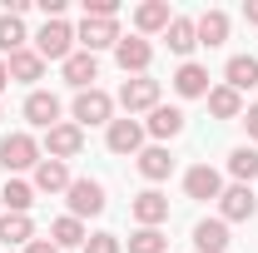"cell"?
Returning <instances> with one entry per match:
<instances>
[{
  "label": "cell",
  "instance_id": "obj_35",
  "mask_svg": "<svg viewBox=\"0 0 258 253\" xmlns=\"http://www.w3.org/2000/svg\"><path fill=\"white\" fill-rule=\"evenodd\" d=\"M25 253H60V248H55L50 238H30V243H25Z\"/></svg>",
  "mask_w": 258,
  "mask_h": 253
},
{
  "label": "cell",
  "instance_id": "obj_33",
  "mask_svg": "<svg viewBox=\"0 0 258 253\" xmlns=\"http://www.w3.org/2000/svg\"><path fill=\"white\" fill-rule=\"evenodd\" d=\"M119 0H85V20H114Z\"/></svg>",
  "mask_w": 258,
  "mask_h": 253
},
{
  "label": "cell",
  "instance_id": "obj_14",
  "mask_svg": "<svg viewBox=\"0 0 258 253\" xmlns=\"http://www.w3.org/2000/svg\"><path fill=\"white\" fill-rule=\"evenodd\" d=\"M209 70L204 65H194V60H184L179 70H174V95H184V99H209Z\"/></svg>",
  "mask_w": 258,
  "mask_h": 253
},
{
  "label": "cell",
  "instance_id": "obj_28",
  "mask_svg": "<svg viewBox=\"0 0 258 253\" xmlns=\"http://www.w3.org/2000/svg\"><path fill=\"white\" fill-rule=\"evenodd\" d=\"M0 204H5V214H30V204H35V184H25V179H5Z\"/></svg>",
  "mask_w": 258,
  "mask_h": 253
},
{
  "label": "cell",
  "instance_id": "obj_16",
  "mask_svg": "<svg viewBox=\"0 0 258 253\" xmlns=\"http://www.w3.org/2000/svg\"><path fill=\"white\" fill-rule=\"evenodd\" d=\"M134 219H139V228H159V223L169 219V199H164L159 189L134 194Z\"/></svg>",
  "mask_w": 258,
  "mask_h": 253
},
{
  "label": "cell",
  "instance_id": "obj_2",
  "mask_svg": "<svg viewBox=\"0 0 258 253\" xmlns=\"http://www.w3.org/2000/svg\"><path fill=\"white\" fill-rule=\"evenodd\" d=\"M35 55H40V60L50 65V60H70V55H75V30H70V25H64V20H45V25H40V35H35Z\"/></svg>",
  "mask_w": 258,
  "mask_h": 253
},
{
  "label": "cell",
  "instance_id": "obj_31",
  "mask_svg": "<svg viewBox=\"0 0 258 253\" xmlns=\"http://www.w3.org/2000/svg\"><path fill=\"white\" fill-rule=\"evenodd\" d=\"M129 253H169V238L159 228H139V233H129Z\"/></svg>",
  "mask_w": 258,
  "mask_h": 253
},
{
  "label": "cell",
  "instance_id": "obj_26",
  "mask_svg": "<svg viewBox=\"0 0 258 253\" xmlns=\"http://www.w3.org/2000/svg\"><path fill=\"white\" fill-rule=\"evenodd\" d=\"M85 238H90L85 223L70 219V214H60V219L50 223V243H55V248H85Z\"/></svg>",
  "mask_w": 258,
  "mask_h": 253
},
{
  "label": "cell",
  "instance_id": "obj_25",
  "mask_svg": "<svg viewBox=\"0 0 258 253\" xmlns=\"http://www.w3.org/2000/svg\"><path fill=\"white\" fill-rule=\"evenodd\" d=\"M194 30H199V45L214 50V45H224V40H228V15H224V10H204V15L194 20Z\"/></svg>",
  "mask_w": 258,
  "mask_h": 253
},
{
  "label": "cell",
  "instance_id": "obj_15",
  "mask_svg": "<svg viewBox=\"0 0 258 253\" xmlns=\"http://www.w3.org/2000/svg\"><path fill=\"white\" fill-rule=\"evenodd\" d=\"M30 184H35V194H64V189H70V164H60V159H40Z\"/></svg>",
  "mask_w": 258,
  "mask_h": 253
},
{
  "label": "cell",
  "instance_id": "obj_1",
  "mask_svg": "<svg viewBox=\"0 0 258 253\" xmlns=\"http://www.w3.org/2000/svg\"><path fill=\"white\" fill-rule=\"evenodd\" d=\"M64 204H70V219H95L104 214V184L99 179H70V189H64Z\"/></svg>",
  "mask_w": 258,
  "mask_h": 253
},
{
  "label": "cell",
  "instance_id": "obj_8",
  "mask_svg": "<svg viewBox=\"0 0 258 253\" xmlns=\"http://www.w3.org/2000/svg\"><path fill=\"white\" fill-rule=\"evenodd\" d=\"M258 214V199L248 184H228L224 194H219V219L224 223H243V219H253Z\"/></svg>",
  "mask_w": 258,
  "mask_h": 253
},
{
  "label": "cell",
  "instance_id": "obj_36",
  "mask_svg": "<svg viewBox=\"0 0 258 253\" xmlns=\"http://www.w3.org/2000/svg\"><path fill=\"white\" fill-rule=\"evenodd\" d=\"M243 20H248V25H258V0H248V5H243Z\"/></svg>",
  "mask_w": 258,
  "mask_h": 253
},
{
  "label": "cell",
  "instance_id": "obj_24",
  "mask_svg": "<svg viewBox=\"0 0 258 253\" xmlns=\"http://www.w3.org/2000/svg\"><path fill=\"white\" fill-rule=\"evenodd\" d=\"M5 70H10V80H20V85H35V80L45 75V60H40L30 45H25V50H15V55L5 60Z\"/></svg>",
  "mask_w": 258,
  "mask_h": 253
},
{
  "label": "cell",
  "instance_id": "obj_34",
  "mask_svg": "<svg viewBox=\"0 0 258 253\" xmlns=\"http://www.w3.org/2000/svg\"><path fill=\"white\" fill-rule=\"evenodd\" d=\"M243 124H248V139H258V104L243 109Z\"/></svg>",
  "mask_w": 258,
  "mask_h": 253
},
{
  "label": "cell",
  "instance_id": "obj_30",
  "mask_svg": "<svg viewBox=\"0 0 258 253\" xmlns=\"http://www.w3.org/2000/svg\"><path fill=\"white\" fill-rule=\"evenodd\" d=\"M228 174H233L238 184H253V179H258V149H248V144H238V149L228 154Z\"/></svg>",
  "mask_w": 258,
  "mask_h": 253
},
{
  "label": "cell",
  "instance_id": "obj_9",
  "mask_svg": "<svg viewBox=\"0 0 258 253\" xmlns=\"http://www.w3.org/2000/svg\"><path fill=\"white\" fill-rule=\"evenodd\" d=\"M80 149H85V129H80V124H64V119H60L55 129H45V154H50V159L64 164V159H75Z\"/></svg>",
  "mask_w": 258,
  "mask_h": 253
},
{
  "label": "cell",
  "instance_id": "obj_17",
  "mask_svg": "<svg viewBox=\"0 0 258 253\" xmlns=\"http://www.w3.org/2000/svg\"><path fill=\"white\" fill-rule=\"evenodd\" d=\"M134 164H139V174H144L149 184H159V179H169V174H174V154H169L164 144H149V149H139V154H134Z\"/></svg>",
  "mask_w": 258,
  "mask_h": 253
},
{
  "label": "cell",
  "instance_id": "obj_20",
  "mask_svg": "<svg viewBox=\"0 0 258 253\" xmlns=\"http://www.w3.org/2000/svg\"><path fill=\"white\" fill-rule=\"evenodd\" d=\"M194 248L199 253H224L228 248V223L224 219H199L194 223Z\"/></svg>",
  "mask_w": 258,
  "mask_h": 253
},
{
  "label": "cell",
  "instance_id": "obj_18",
  "mask_svg": "<svg viewBox=\"0 0 258 253\" xmlns=\"http://www.w3.org/2000/svg\"><path fill=\"white\" fill-rule=\"evenodd\" d=\"M169 20H174L169 0H144V5L134 10V30H139V35H159V30H169Z\"/></svg>",
  "mask_w": 258,
  "mask_h": 253
},
{
  "label": "cell",
  "instance_id": "obj_4",
  "mask_svg": "<svg viewBox=\"0 0 258 253\" xmlns=\"http://www.w3.org/2000/svg\"><path fill=\"white\" fill-rule=\"evenodd\" d=\"M0 164H5V174L35 169V164H40V139H35V134H5V139H0Z\"/></svg>",
  "mask_w": 258,
  "mask_h": 253
},
{
  "label": "cell",
  "instance_id": "obj_3",
  "mask_svg": "<svg viewBox=\"0 0 258 253\" xmlns=\"http://www.w3.org/2000/svg\"><path fill=\"white\" fill-rule=\"evenodd\" d=\"M119 104H124V114H149V109H159V80H149V75H129L124 85H119Z\"/></svg>",
  "mask_w": 258,
  "mask_h": 253
},
{
  "label": "cell",
  "instance_id": "obj_22",
  "mask_svg": "<svg viewBox=\"0 0 258 253\" xmlns=\"http://www.w3.org/2000/svg\"><path fill=\"white\" fill-rule=\"evenodd\" d=\"M209 114L214 119H243V95L228 90V85H214L209 90Z\"/></svg>",
  "mask_w": 258,
  "mask_h": 253
},
{
  "label": "cell",
  "instance_id": "obj_7",
  "mask_svg": "<svg viewBox=\"0 0 258 253\" xmlns=\"http://www.w3.org/2000/svg\"><path fill=\"white\" fill-rule=\"evenodd\" d=\"M104 144H109V154H139V149H144V124H139V119H109V129H104Z\"/></svg>",
  "mask_w": 258,
  "mask_h": 253
},
{
  "label": "cell",
  "instance_id": "obj_10",
  "mask_svg": "<svg viewBox=\"0 0 258 253\" xmlns=\"http://www.w3.org/2000/svg\"><path fill=\"white\" fill-rule=\"evenodd\" d=\"M75 40H80L85 55H95V50H114V45H119V25H114V20H80Z\"/></svg>",
  "mask_w": 258,
  "mask_h": 253
},
{
  "label": "cell",
  "instance_id": "obj_23",
  "mask_svg": "<svg viewBox=\"0 0 258 253\" xmlns=\"http://www.w3.org/2000/svg\"><path fill=\"white\" fill-rule=\"evenodd\" d=\"M224 75H228V80H224L228 90L243 95V90H253V85H258V60H253V55H233V60L224 65Z\"/></svg>",
  "mask_w": 258,
  "mask_h": 253
},
{
  "label": "cell",
  "instance_id": "obj_27",
  "mask_svg": "<svg viewBox=\"0 0 258 253\" xmlns=\"http://www.w3.org/2000/svg\"><path fill=\"white\" fill-rule=\"evenodd\" d=\"M164 40H169V50H174V55H194L199 30H194L189 15H174V20H169V30H164Z\"/></svg>",
  "mask_w": 258,
  "mask_h": 253
},
{
  "label": "cell",
  "instance_id": "obj_37",
  "mask_svg": "<svg viewBox=\"0 0 258 253\" xmlns=\"http://www.w3.org/2000/svg\"><path fill=\"white\" fill-rule=\"evenodd\" d=\"M5 85H10V70H5V60H0V90H5Z\"/></svg>",
  "mask_w": 258,
  "mask_h": 253
},
{
  "label": "cell",
  "instance_id": "obj_19",
  "mask_svg": "<svg viewBox=\"0 0 258 253\" xmlns=\"http://www.w3.org/2000/svg\"><path fill=\"white\" fill-rule=\"evenodd\" d=\"M144 134H154V139H174V134H184V109H174V104H159V109H149V119H144Z\"/></svg>",
  "mask_w": 258,
  "mask_h": 253
},
{
  "label": "cell",
  "instance_id": "obj_6",
  "mask_svg": "<svg viewBox=\"0 0 258 253\" xmlns=\"http://www.w3.org/2000/svg\"><path fill=\"white\" fill-rule=\"evenodd\" d=\"M114 60L124 75H149V60H154V45L144 40V35H119V45H114Z\"/></svg>",
  "mask_w": 258,
  "mask_h": 253
},
{
  "label": "cell",
  "instance_id": "obj_32",
  "mask_svg": "<svg viewBox=\"0 0 258 253\" xmlns=\"http://www.w3.org/2000/svg\"><path fill=\"white\" fill-rule=\"evenodd\" d=\"M85 253H124V243H119V233H90Z\"/></svg>",
  "mask_w": 258,
  "mask_h": 253
},
{
  "label": "cell",
  "instance_id": "obj_21",
  "mask_svg": "<svg viewBox=\"0 0 258 253\" xmlns=\"http://www.w3.org/2000/svg\"><path fill=\"white\" fill-rule=\"evenodd\" d=\"M30 238H35L30 214H0V243H5V248H25Z\"/></svg>",
  "mask_w": 258,
  "mask_h": 253
},
{
  "label": "cell",
  "instance_id": "obj_5",
  "mask_svg": "<svg viewBox=\"0 0 258 253\" xmlns=\"http://www.w3.org/2000/svg\"><path fill=\"white\" fill-rule=\"evenodd\" d=\"M70 114H75V124L85 129V124H109V119H114V99L104 95V90H80V95H75V104H70Z\"/></svg>",
  "mask_w": 258,
  "mask_h": 253
},
{
  "label": "cell",
  "instance_id": "obj_11",
  "mask_svg": "<svg viewBox=\"0 0 258 253\" xmlns=\"http://www.w3.org/2000/svg\"><path fill=\"white\" fill-rule=\"evenodd\" d=\"M184 194L199 199V204H209V199H219V194H224V174H219V169H209V164H194L189 174H184Z\"/></svg>",
  "mask_w": 258,
  "mask_h": 253
},
{
  "label": "cell",
  "instance_id": "obj_29",
  "mask_svg": "<svg viewBox=\"0 0 258 253\" xmlns=\"http://www.w3.org/2000/svg\"><path fill=\"white\" fill-rule=\"evenodd\" d=\"M25 40H30V35H25V20L5 10V15H0V55H15V50H25Z\"/></svg>",
  "mask_w": 258,
  "mask_h": 253
},
{
  "label": "cell",
  "instance_id": "obj_12",
  "mask_svg": "<svg viewBox=\"0 0 258 253\" xmlns=\"http://www.w3.org/2000/svg\"><path fill=\"white\" fill-rule=\"evenodd\" d=\"M25 119H30L35 129H55L60 124V99L50 95V90H30L25 95V109H20Z\"/></svg>",
  "mask_w": 258,
  "mask_h": 253
},
{
  "label": "cell",
  "instance_id": "obj_13",
  "mask_svg": "<svg viewBox=\"0 0 258 253\" xmlns=\"http://www.w3.org/2000/svg\"><path fill=\"white\" fill-rule=\"evenodd\" d=\"M60 70H64V85H70L75 95H80V90H95V80H99V60H95V55H85V50H75Z\"/></svg>",
  "mask_w": 258,
  "mask_h": 253
}]
</instances>
